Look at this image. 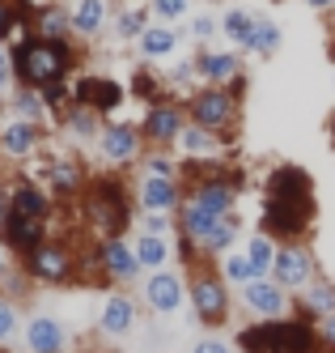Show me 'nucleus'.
Here are the masks:
<instances>
[{
    "label": "nucleus",
    "mask_w": 335,
    "mask_h": 353,
    "mask_svg": "<svg viewBox=\"0 0 335 353\" xmlns=\"http://www.w3.org/2000/svg\"><path fill=\"white\" fill-rule=\"evenodd\" d=\"M314 221V179L301 166H276L268 174V209L263 234L297 243Z\"/></svg>",
    "instance_id": "nucleus-1"
},
{
    "label": "nucleus",
    "mask_w": 335,
    "mask_h": 353,
    "mask_svg": "<svg viewBox=\"0 0 335 353\" xmlns=\"http://www.w3.org/2000/svg\"><path fill=\"white\" fill-rule=\"evenodd\" d=\"M72 68H76V47H68V43L30 34V39H21L13 47V77H17V85L51 90V85H64Z\"/></svg>",
    "instance_id": "nucleus-2"
},
{
    "label": "nucleus",
    "mask_w": 335,
    "mask_h": 353,
    "mask_svg": "<svg viewBox=\"0 0 335 353\" xmlns=\"http://www.w3.org/2000/svg\"><path fill=\"white\" fill-rule=\"evenodd\" d=\"M238 349L246 353H323V341L310 319H259L238 332Z\"/></svg>",
    "instance_id": "nucleus-3"
},
{
    "label": "nucleus",
    "mask_w": 335,
    "mask_h": 353,
    "mask_svg": "<svg viewBox=\"0 0 335 353\" xmlns=\"http://www.w3.org/2000/svg\"><path fill=\"white\" fill-rule=\"evenodd\" d=\"M81 209L89 217V225L102 239H119L127 225H132V200H127L123 183L115 174H102V179H89L81 192Z\"/></svg>",
    "instance_id": "nucleus-4"
},
{
    "label": "nucleus",
    "mask_w": 335,
    "mask_h": 353,
    "mask_svg": "<svg viewBox=\"0 0 335 353\" xmlns=\"http://www.w3.org/2000/svg\"><path fill=\"white\" fill-rule=\"evenodd\" d=\"M21 268L30 281H43V285H68L76 276V256L72 247L60 243V239H43L34 251H25L21 256Z\"/></svg>",
    "instance_id": "nucleus-5"
},
{
    "label": "nucleus",
    "mask_w": 335,
    "mask_h": 353,
    "mask_svg": "<svg viewBox=\"0 0 335 353\" xmlns=\"http://www.w3.org/2000/svg\"><path fill=\"white\" fill-rule=\"evenodd\" d=\"M234 119H238V98L229 85H204L191 94V123L208 132H225Z\"/></svg>",
    "instance_id": "nucleus-6"
},
{
    "label": "nucleus",
    "mask_w": 335,
    "mask_h": 353,
    "mask_svg": "<svg viewBox=\"0 0 335 353\" xmlns=\"http://www.w3.org/2000/svg\"><path fill=\"white\" fill-rule=\"evenodd\" d=\"M191 307H195V319L199 323H208V327H221L225 319H229V294H225V285H221V276L217 272H195L191 276Z\"/></svg>",
    "instance_id": "nucleus-7"
},
{
    "label": "nucleus",
    "mask_w": 335,
    "mask_h": 353,
    "mask_svg": "<svg viewBox=\"0 0 335 353\" xmlns=\"http://www.w3.org/2000/svg\"><path fill=\"white\" fill-rule=\"evenodd\" d=\"M136 200H140L144 213H162V217L178 213V209H183V188H178V174H153V170H144V179L136 188Z\"/></svg>",
    "instance_id": "nucleus-8"
},
{
    "label": "nucleus",
    "mask_w": 335,
    "mask_h": 353,
    "mask_svg": "<svg viewBox=\"0 0 335 353\" xmlns=\"http://www.w3.org/2000/svg\"><path fill=\"white\" fill-rule=\"evenodd\" d=\"M272 272H276V281L285 285V290H305V285H314V256H310V247H301V243L280 247Z\"/></svg>",
    "instance_id": "nucleus-9"
},
{
    "label": "nucleus",
    "mask_w": 335,
    "mask_h": 353,
    "mask_svg": "<svg viewBox=\"0 0 335 353\" xmlns=\"http://www.w3.org/2000/svg\"><path fill=\"white\" fill-rule=\"evenodd\" d=\"M123 103V85L115 77H76L72 85V107H89V111H119Z\"/></svg>",
    "instance_id": "nucleus-10"
},
{
    "label": "nucleus",
    "mask_w": 335,
    "mask_h": 353,
    "mask_svg": "<svg viewBox=\"0 0 335 353\" xmlns=\"http://www.w3.org/2000/svg\"><path fill=\"white\" fill-rule=\"evenodd\" d=\"M140 141L144 132L136 128V123H107V128L98 132V149H102V158L123 166V162H136L140 158Z\"/></svg>",
    "instance_id": "nucleus-11"
},
{
    "label": "nucleus",
    "mask_w": 335,
    "mask_h": 353,
    "mask_svg": "<svg viewBox=\"0 0 335 353\" xmlns=\"http://www.w3.org/2000/svg\"><path fill=\"white\" fill-rule=\"evenodd\" d=\"M242 302L259 315V319H285L289 311V298H285V285L272 281V276H259V281L242 285Z\"/></svg>",
    "instance_id": "nucleus-12"
},
{
    "label": "nucleus",
    "mask_w": 335,
    "mask_h": 353,
    "mask_svg": "<svg viewBox=\"0 0 335 353\" xmlns=\"http://www.w3.org/2000/svg\"><path fill=\"white\" fill-rule=\"evenodd\" d=\"M144 298H149V307L158 311V315H174L178 307H183V298H187V285H183V276H178V272L158 268L144 281Z\"/></svg>",
    "instance_id": "nucleus-13"
},
{
    "label": "nucleus",
    "mask_w": 335,
    "mask_h": 353,
    "mask_svg": "<svg viewBox=\"0 0 335 353\" xmlns=\"http://www.w3.org/2000/svg\"><path fill=\"white\" fill-rule=\"evenodd\" d=\"M195 72L204 77V85H234L242 81L246 72H242V60L234 52H195Z\"/></svg>",
    "instance_id": "nucleus-14"
},
{
    "label": "nucleus",
    "mask_w": 335,
    "mask_h": 353,
    "mask_svg": "<svg viewBox=\"0 0 335 353\" xmlns=\"http://www.w3.org/2000/svg\"><path fill=\"white\" fill-rule=\"evenodd\" d=\"M98 264H102V272H107L111 281H132L136 268H140L136 247L123 243V239H102L98 243Z\"/></svg>",
    "instance_id": "nucleus-15"
},
{
    "label": "nucleus",
    "mask_w": 335,
    "mask_h": 353,
    "mask_svg": "<svg viewBox=\"0 0 335 353\" xmlns=\"http://www.w3.org/2000/svg\"><path fill=\"white\" fill-rule=\"evenodd\" d=\"M140 132L153 145H170V141H178V132H183V111H178L174 103H153L144 123H140Z\"/></svg>",
    "instance_id": "nucleus-16"
},
{
    "label": "nucleus",
    "mask_w": 335,
    "mask_h": 353,
    "mask_svg": "<svg viewBox=\"0 0 335 353\" xmlns=\"http://www.w3.org/2000/svg\"><path fill=\"white\" fill-rule=\"evenodd\" d=\"M25 345H30V353H64L68 327L56 315H34L25 323Z\"/></svg>",
    "instance_id": "nucleus-17"
},
{
    "label": "nucleus",
    "mask_w": 335,
    "mask_h": 353,
    "mask_svg": "<svg viewBox=\"0 0 335 353\" xmlns=\"http://www.w3.org/2000/svg\"><path fill=\"white\" fill-rule=\"evenodd\" d=\"M25 21H30V34L39 39H56V43H68L72 30V9H60V5H43L34 13H25Z\"/></svg>",
    "instance_id": "nucleus-18"
},
{
    "label": "nucleus",
    "mask_w": 335,
    "mask_h": 353,
    "mask_svg": "<svg viewBox=\"0 0 335 353\" xmlns=\"http://www.w3.org/2000/svg\"><path fill=\"white\" fill-rule=\"evenodd\" d=\"M98 327L107 336H127L136 327V302L127 294H111L107 302H102V311H98Z\"/></svg>",
    "instance_id": "nucleus-19"
},
{
    "label": "nucleus",
    "mask_w": 335,
    "mask_h": 353,
    "mask_svg": "<svg viewBox=\"0 0 335 353\" xmlns=\"http://www.w3.org/2000/svg\"><path fill=\"white\" fill-rule=\"evenodd\" d=\"M43 132H39V123L34 119H13L0 128V149H5L9 158H30L34 149H39Z\"/></svg>",
    "instance_id": "nucleus-20"
},
{
    "label": "nucleus",
    "mask_w": 335,
    "mask_h": 353,
    "mask_svg": "<svg viewBox=\"0 0 335 353\" xmlns=\"http://www.w3.org/2000/svg\"><path fill=\"white\" fill-rule=\"evenodd\" d=\"M9 213L13 217H30V221H51V200L34 183H17L9 196Z\"/></svg>",
    "instance_id": "nucleus-21"
},
{
    "label": "nucleus",
    "mask_w": 335,
    "mask_h": 353,
    "mask_svg": "<svg viewBox=\"0 0 335 353\" xmlns=\"http://www.w3.org/2000/svg\"><path fill=\"white\" fill-rule=\"evenodd\" d=\"M238 234H242L238 213H225L213 230L195 243V251H199V256H229V251H234V243H238Z\"/></svg>",
    "instance_id": "nucleus-22"
},
{
    "label": "nucleus",
    "mask_w": 335,
    "mask_h": 353,
    "mask_svg": "<svg viewBox=\"0 0 335 353\" xmlns=\"http://www.w3.org/2000/svg\"><path fill=\"white\" fill-rule=\"evenodd\" d=\"M0 234H5V243L17 251V256H25V251H34L43 239H47V221H30V217H5V230H0Z\"/></svg>",
    "instance_id": "nucleus-23"
},
{
    "label": "nucleus",
    "mask_w": 335,
    "mask_h": 353,
    "mask_svg": "<svg viewBox=\"0 0 335 353\" xmlns=\"http://www.w3.org/2000/svg\"><path fill=\"white\" fill-rule=\"evenodd\" d=\"M107 21H111V0H76L72 5V30L76 34H102L107 30Z\"/></svg>",
    "instance_id": "nucleus-24"
},
{
    "label": "nucleus",
    "mask_w": 335,
    "mask_h": 353,
    "mask_svg": "<svg viewBox=\"0 0 335 353\" xmlns=\"http://www.w3.org/2000/svg\"><path fill=\"white\" fill-rule=\"evenodd\" d=\"M174 145H183V154H187V158H195V162H213V158L221 154L217 132L199 128V123H183V132H178V141H174Z\"/></svg>",
    "instance_id": "nucleus-25"
},
{
    "label": "nucleus",
    "mask_w": 335,
    "mask_h": 353,
    "mask_svg": "<svg viewBox=\"0 0 335 353\" xmlns=\"http://www.w3.org/2000/svg\"><path fill=\"white\" fill-rule=\"evenodd\" d=\"M47 179H51V192H56L60 200L85 192V170H81V162H72V158L51 162V166H47Z\"/></svg>",
    "instance_id": "nucleus-26"
},
{
    "label": "nucleus",
    "mask_w": 335,
    "mask_h": 353,
    "mask_svg": "<svg viewBox=\"0 0 335 353\" xmlns=\"http://www.w3.org/2000/svg\"><path fill=\"white\" fill-rule=\"evenodd\" d=\"M136 52H140L144 60H170V56L178 52V34H174V26H149V30L136 39Z\"/></svg>",
    "instance_id": "nucleus-27"
},
{
    "label": "nucleus",
    "mask_w": 335,
    "mask_h": 353,
    "mask_svg": "<svg viewBox=\"0 0 335 353\" xmlns=\"http://www.w3.org/2000/svg\"><path fill=\"white\" fill-rule=\"evenodd\" d=\"M301 311L305 319H323V315H335V285L331 281H314L301 290Z\"/></svg>",
    "instance_id": "nucleus-28"
},
{
    "label": "nucleus",
    "mask_w": 335,
    "mask_h": 353,
    "mask_svg": "<svg viewBox=\"0 0 335 353\" xmlns=\"http://www.w3.org/2000/svg\"><path fill=\"white\" fill-rule=\"evenodd\" d=\"M255 26H259V17H250L246 9H225V17H221L225 39H229V43H238V47H250Z\"/></svg>",
    "instance_id": "nucleus-29"
},
{
    "label": "nucleus",
    "mask_w": 335,
    "mask_h": 353,
    "mask_svg": "<svg viewBox=\"0 0 335 353\" xmlns=\"http://www.w3.org/2000/svg\"><path fill=\"white\" fill-rule=\"evenodd\" d=\"M136 260H140V268H166V260H170V239H162V234H140L136 243Z\"/></svg>",
    "instance_id": "nucleus-30"
},
{
    "label": "nucleus",
    "mask_w": 335,
    "mask_h": 353,
    "mask_svg": "<svg viewBox=\"0 0 335 353\" xmlns=\"http://www.w3.org/2000/svg\"><path fill=\"white\" fill-rule=\"evenodd\" d=\"M221 272H225V281H238V285L259 281V272H255L246 251H229V256H221Z\"/></svg>",
    "instance_id": "nucleus-31"
},
{
    "label": "nucleus",
    "mask_w": 335,
    "mask_h": 353,
    "mask_svg": "<svg viewBox=\"0 0 335 353\" xmlns=\"http://www.w3.org/2000/svg\"><path fill=\"white\" fill-rule=\"evenodd\" d=\"M246 52H255V56H276L280 52V26L272 17H259V26H255V39H250Z\"/></svg>",
    "instance_id": "nucleus-32"
},
{
    "label": "nucleus",
    "mask_w": 335,
    "mask_h": 353,
    "mask_svg": "<svg viewBox=\"0 0 335 353\" xmlns=\"http://www.w3.org/2000/svg\"><path fill=\"white\" fill-rule=\"evenodd\" d=\"M13 111H17L21 119H34V123H39V115L47 111V98H43V90L17 85V90H13Z\"/></svg>",
    "instance_id": "nucleus-33"
},
{
    "label": "nucleus",
    "mask_w": 335,
    "mask_h": 353,
    "mask_svg": "<svg viewBox=\"0 0 335 353\" xmlns=\"http://www.w3.org/2000/svg\"><path fill=\"white\" fill-rule=\"evenodd\" d=\"M246 256H250V264H255V272H259V276H272V268H276L272 234H255V239L246 243Z\"/></svg>",
    "instance_id": "nucleus-34"
},
{
    "label": "nucleus",
    "mask_w": 335,
    "mask_h": 353,
    "mask_svg": "<svg viewBox=\"0 0 335 353\" xmlns=\"http://www.w3.org/2000/svg\"><path fill=\"white\" fill-rule=\"evenodd\" d=\"M144 13H149V9H123V13H119L115 30H119L123 43H132V39H140V34L149 30V26H144Z\"/></svg>",
    "instance_id": "nucleus-35"
},
{
    "label": "nucleus",
    "mask_w": 335,
    "mask_h": 353,
    "mask_svg": "<svg viewBox=\"0 0 335 353\" xmlns=\"http://www.w3.org/2000/svg\"><path fill=\"white\" fill-rule=\"evenodd\" d=\"M149 9L158 13L166 26H174V21H183V17H187V0H149Z\"/></svg>",
    "instance_id": "nucleus-36"
},
{
    "label": "nucleus",
    "mask_w": 335,
    "mask_h": 353,
    "mask_svg": "<svg viewBox=\"0 0 335 353\" xmlns=\"http://www.w3.org/2000/svg\"><path fill=\"white\" fill-rule=\"evenodd\" d=\"M25 17V9H21V0H0V39H9L13 30H17V21Z\"/></svg>",
    "instance_id": "nucleus-37"
},
{
    "label": "nucleus",
    "mask_w": 335,
    "mask_h": 353,
    "mask_svg": "<svg viewBox=\"0 0 335 353\" xmlns=\"http://www.w3.org/2000/svg\"><path fill=\"white\" fill-rule=\"evenodd\" d=\"M132 94H140V98H149V103H162V98H158V94H162V81H158V77H153V72H149V68H140V72H136V81H132Z\"/></svg>",
    "instance_id": "nucleus-38"
},
{
    "label": "nucleus",
    "mask_w": 335,
    "mask_h": 353,
    "mask_svg": "<svg viewBox=\"0 0 335 353\" xmlns=\"http://www.w3.org/2000/svg\"><path fill=\"white\" fill-rule=\"evenodd\" d=\"M13 332H17V307H13V298H0V345Z\"/></svg>",
    "instance_id": "nucleus-39"
},
{
    "label": "nucleus",
    "mask_w": 335,
    "mask_h": 353,
    "mask_svg": "<svg viewBox=\"0 0 335 353\" xmlns=\"http://www.w3.org/2000/svg\"><path fill=\"white\" fill-rule=\"evenodd\" d=\"M213 30H217V21H213L208 13L191 17V39H204V43H208V39H213Z\"/></svg>",
    "instance_id": "nucleus-40"
},
{
    "label": "nucleus",
    "mask_w": 335,
    "mask_h": 353,
    "mask_svg": "<svg viewBox=\"0 0 335 353\" xmlns=\"http://www.w3.org/2000/svg\"><path fill=\"white\" fill-rule=\"evenodd\" d=\"M144 234H162V239H170V217L149 213V217H144Z\"/></svg>",
    "instance_id": "nucleus-41"
},
{
    "label": "nucleus",
    "mask_w": 335,
    "mask_h": 353,
    "mask_svg": "<svg viewBox=\"0 0 335 353\" xmlns=\"http://www.w3.org/2000/svg\"><path fill=\"white\" fill-rule=\"evenodd\" d=\"M149 170H153V174H178V166H174L170 154H153V158H149Z\"/></svg>",
    "instance_id": "nucleus-42"
},
{
    "label": "nucleus",
    "mask_w": 335,
    "mask_h": 353,
    "mask_svg": "<svg viewBox=\"0 0 335 353\" xmlns=\"http://www.w3.org/2000/svg\"><path fill=\"white\" fill-rule=\"evenodd\" d=\"M318 341H323L327 349H335V315H323V319H318Z\"/></svg>",
    "instance_id": "nucleus-43"
},
{
    "label": "nucleus",
    "mask_w": 335,
    "mask_h": 353,
    "mask_svg": "<svg viewBox=\"0 0 335 353\" xmlns=\"http://www.w3.org/2000/svg\"><path fill=\"white\" fill-rule=\"evenodd\" d=\"M9 81H13V56L0 47V90H9Z\"/></svg>",
    "instance_id": "nucleus-44"
},
{
    "label": "nucleus",
    "mask_w": 335,
    "mask_h": 353,
    "mask_svg": "<svg viewBox=\"0 0 335 353\" xmlns=\"http://www.w3.org/2000/svg\"><path fill=\"white\" fill-rule=\"evenodd\" d=\"M191 353H229V345H225V341H213V336H208V341H199V345H195Z\"/></svg>",
    "instance_id": "nucleus-45"
},
{
    "label": "nucleus",
    "mask_w": 335,
    "mask_h": 353,
    "mask_svg": "<svg viewBox=\"0 0 335 353\" xmlns=\"http://www.w3.org/2000/svg\"><path fill=\"white\" fill-rule=\"evenodd\" d=\"M305 5H310V9H318V13H327V9L335 5V0H305Z\"/></svg>",
    "instance_id": "nucleus-46"
},
{
    "label": "nucleus",
    "mask_w": 335,
    "mask_h": 353,
    "mask_svg": "<svg viewBox=\"0 0 335 353\" xmlns=\"http://www.w3.org/2000/svg\"><path fill=\"white\" fill-rule=\"evenodd\" d=\"M5 217H9V200H0V230H5Z\"/></svg>",
    "instance_id": "nucleus-47"
},
{
    "label": "nucleus",
    "mask_w": 335,
    "mask_h": 353,
    "mask_svg": "<svg viewBox=\"0 0 335 353\" xmlns=\"http://www.w3.org/2000/svg\"><path fill=\"white\" fill-rule=\"evenodd\" d=\"M327 132H331V145H335V115H331V123H327Z\"/></svg>",
    "instance_id": "nucleus-48"
},
{
    "label": "nucleus",
    "mask_w": 335,
    "mask_h": 353,
    "mask_svg": "<svg viewBox=\"0 0 335 353\" xmlns=\"http://www.w3.org/2000/svg\"><path fill=\"white\" fill-rule=\"evenodd\" d=\"M327 56H331V64H335V39H331V47H327Z\"/></svg>",
    "instance_id": "nucleus-49"
},
{
    "label": "nucleus",
    "mask_w": 335,
    "mask_h": 353,
    "mask_svg": "<svg viewBox=\"0 0 335 353\" xmlns=\"http://www.w3.org/2000/svg\"><path fill=\"white\" fill-rule=\"evenodd\" d=\"M0 272H5V256H0Z\"/></svg>",
    "instance_id": "nucleus-50"
},
{
    "label": "nucleus",
    "mask_w": 335,
    "mask_h": 353,
    "mask_svg": "<svg viewBox=\"0 0 335 353\" xmlns=\"http://www.w3.org/2000/svg\"><path fill=\"white\" fill-rule=\"evenodd\" d=\"M208 5H221V0H208Z\"/></svg>",
    "instance_id": "nucleus-51"
},
{
    "label": "nucleus",
    "mask_w": 335,
    "mask_h": 353,
    "mask_svg": "<svg viewBox=\"0 0 335 353\" xmlns=\"http://www.w3.org/2000/svg\"><path fill=\"white\" fill-rule=\"evenodd\" d=\"M0 353H5V349H0Z\"/></svg>",
    "instance_id": "nucleus-52"
}]
</instances>
